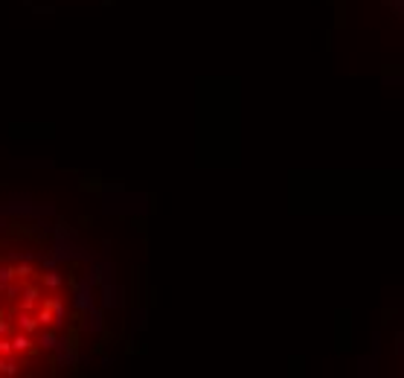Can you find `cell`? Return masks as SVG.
<instances>
[{
    "label": "cell",
    "mask_w": 404,
    "mask_h": 378,
    "mask_svg": "<svg viewBox=\"0 0 404 378\" xmlns=\"http://www.w3.org/2000/svg\"><path fill=\"white\" fill-rule=\"evenodd\" d=\"M67 291L55 270L38 262H0V375H12L58 338Z\"/></svg>",
    "instance_id": "1"
}]
</instances>
